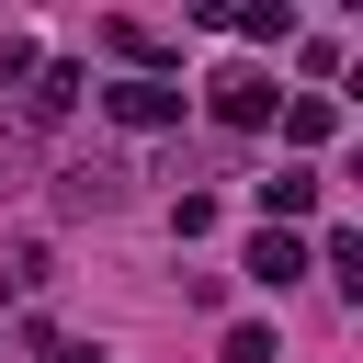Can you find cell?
I'll use <instances>...</instances> for the list:
<instances>
[{"mask_svg": "<svg viewBox=\"0 0 363 363\" xmlns=\"http://www.w3.org/2000/svg\"><path fill=\"white\" fill-rule=\"evenodd\" d=\"M216 125H272V79L261 68H216Z\"/></svg>", "mask_w": 363, "mask_h": 363, "instance_id": "obj_1", "label": "cell"}, {"mask_svg": "<svg viewBox=\"0 0 363 363\" xmlns=\"http://www.w3.org/2000/svg\"><path fill=\"white\" fill-rule=\"evenodd\" d=\"M102 102H113V125H182V91L170 79H113Z\"/></svg>", "mask_w": 363, "mask_h": 363, "instance_id": "obj_2", "label": "cell"}, {"mask_svg": "<svg viewBox=\"0 0 363 363\" xmlns=\"http://www.w3.org/2000/svg\"><path fill=\"white\" fill-rule=\"evenodd\" d=\"M113 182H125L113 159H79V170H57V204H68V216H91V204H113Z\"/></svg>", "mask_w": 363, "mask_h": 363, "instance_id": "obj_3", "label": "cell"}, {"mask_svg": "<svg viewBox=\"0 0 363 363\" xmlns=\"http://www.w3.org/2000/svg\"><path fill=\"white\" fill-rule=\"evenodd\" d=\"M318 193H329V182L295 159V170H272V182H261V216H318Z\"/></svg>", "mask_w": 363, "mask_h": 363, "instance_id": "obj_4", "label": "cell"}, {"mask_svg": "<svg viewBox=\"0 0 363 363\" xmlns=\"http://www.w3.org/2000/svg\"><path fill=\"white\" fill-rule=\"evenodd\" d=\"M284 136H295V147L340 136V102H329V91H295V102H284Z\"/></svg>", "mask_w": 363, "mask_h": 363, "instance_id": "obj_5", "label": "cell"}, {"mask_svg": "<svg viewBox=\"0 0 363 363\" xmlns=\"http://www.w3.org/2000/svg\"><path fill=\"white\" fill-rule=\"evenodd\" d=\"M295 272H306V250H295L284 227H261V238H250V284H295Z\"/></svg>", "mask_w": 363, "mask_h": 363, "instance_id": "obj_6", "label": "cell"}, {"mask_svg": "<svg viewBox=\"0 0 363 363\" xmlns=\"http://www.w3.org/2000/svg\"><path fill=\"white\" fill-rule=\"evenodd\" d=\"M329 284H352V295H363V238H352V227H329Z\"/></svg>", "mask_w": 363, "mask_h": 363, "instance_id": "obj_7", "label": "cell"}, {"mask_svg": "<svg viewBox=\"0 0 363 363\" xmlns=\"http://www.w3.org/2000/svg\"><path fill=\"white\" fill-rule=\"evenodd\" d=\"M227 363H272V329L250 318V329H227Z\"/></svg>", "mask_w": 363, "mask_h": 363, "instance_id": "obj_8", "label": "cell"}, {"mask_svg": "<svg viewBox=\"0 0 363 363\" xmlns=\"http://www.w3.org/2000/svg\"><path fill=\"white\" fill-rule=\"evenodd\" d=\"M57 363H113V352H91V340H57Z\"/></svg>", "mask_w": 363, "mask_h": 363, "instance_id": "obj_9", "label": "cell"}]
</instances>
